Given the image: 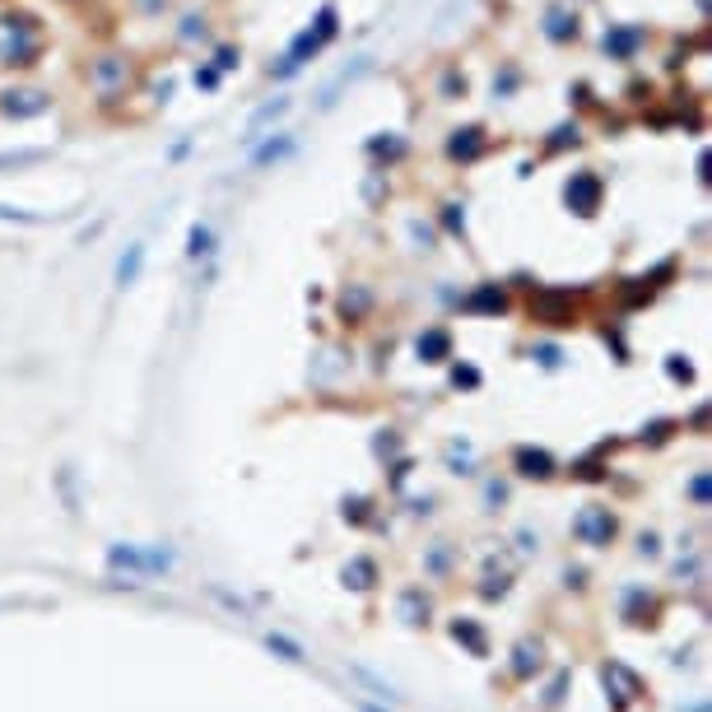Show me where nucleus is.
Masks as SVG:
<instances>
[{
  "mask_svg": "<svg viewBox=\"0 0 712 712\" xmlns=\"http://www.w3.org/2000/svg\"><path fill=\"white\" fill-rule=\"evenodd\" d=\"M42 52L38 19L28 14H0V66H33Z\"/></svg>",
  "mask_w": 712,
  "mask_h": 712,
  "instance_id": "nucleus-1",
  "label": "nucleus"
},
{
  "mask_svg": "<svg viewBox=\"0 0 712 712\" xmlns=\"http://www.w3.org/2000/svg\"><path fill=\"white\" fill-rule=\"evenodd\" d=\"M336 19H340V14H336V5H322V10H317V24L298 33V38H294V47H289V52H284V61L275 66V75H294V70L303 66L308 56H317V52H322L326 42L336 38V28H340Z\"/></svg>",
  "mask_w": 712,
  "mask_h": 712,
  "instance_id": "nucleus-2",
  "label": "nucleus"
},
{
  "mask_svg": "<svg viewBox=\"0 0 712 712\" xmlns=\"http://www.w3.org/2000/svg\"><path fill=\"white\" fill-rule=\"evenodd\" d=\"M573 536L582 540V545H592V550H605L610 540L619 536V522L615 512L601 508V503H592V508H582L578 517H573Z\"/></svg>",
  "mask_w": 712,
  "mask_h": 712,
  "instance_id": "nucleus-3",
  "label": "nucleus"
},
{
  "mask_svg": "<svg viewBox=\"0 0 712 712\" xmlns=\"http://www.w3.org/2000/svg\"><path fill=\"white\" fill-rule=\"evenodd\" d=\"M108 564L112 568H135V573H168V568H173V554L168 550H135V545H112Z\"/></svg>",
  "mask_w": 712,
  "mask_h": 712,
  "instance_id": "nucleus-4",
  "label": "nucleus"
},
{
  "mask_svg": "<svg viewBox=\"0 0 712 712\" xmlns=\"http://www.w3.org/2000/svg\"><path fill=\"white\" fill-rule=\"evenodd\" d=\"M601 196H605V182L596 173H573V182L564 187L568 210H578L582 219H592L601 210Z\"/></svg>",
  "mask_w": 712,
  "mask_h": 712,
  "instance_id": "nucleus-5",
  "label": "nucleus"
},
{
  "mask_svg": "<svg viewBox=\"0 0 712 712\" xmlns=\"http://www.w3.org/2000/svg\"><path fill=\"white\" fill-rule=\"evenodd\" d=\"M601 680H605V689L615 694L619 708H629V703L643 699V675L629 671L624 661H605V666H601Z\"/></svg>",
  "mask_w": 712,
  "mask_h": 712,
  "instance_id": "nucleus-6",
  "label": "nucleus"
},
{
  "mask_svg": "<svg viewBox=\"0 0 712 712\" xmlns=\"http://www.w3.org/2000/svg\"><path fill=\"white\" fill-rule=\"evenodd\" d=\"M512 466H517V475H526V480H550V475L559 471L545 447H517V452H512Z\"/></svg>",
  "mask_w": 712,
  "mask_h": 712,
  "instance_id": "nucleus-7",
  "label": "nucleus"
},
{
  "mask_svg": "<svg viewBox=\"0 0 712 712\" xmlns=\"http://www.w3.org/2000/svg\"><path fill=\"white\" fill-rule=\"evenodd\" d=\"M484 131L480 126H461V131H452V140H447V159H457V163H471L484 154Z\"/></svg>",
  "mask_w": 712,
  "mask_h": 712,
  "instance_id": "nucleus-8",
  "label": "nucleus"
},
{
  "mask_svg": "<svg viewBox=\"0 0 712 712\" xmlns=\"http://www.w3.org/2000/svg\"><path fill=\"white\" fill-rule=\"evenodd\" d=\"M540 666H545V647L536 638H522L512 652V680H531V675H540Z\"/></svg>",
  "mask_w": 712,
  "mask_h": 712,
  "instance_id": "nucleus-9",
  "label": "nucleus"
},
{
  "mask_svg": "<svg viewBox=\"0 0 712 712\" xmlns=\"http://www.w3.org/2000/svg\"><path fill=\"white\" fill-rule=\"evenodd\" d=\"M126 80H131V66L117 61V56H103V61L94 66V84H98V94L108 98V103H112V94H117V84H126Z\"/></svg>",
  "mask_w": 712,
  "mask_h": 712,
  "instance_id": "nucleus-10",
  "label": "nucleus"
},
{
  "mask_svg": "<svg viewBox=\"0 0 712 712\" xmlns=\"http://www.w3.org/2000/svg\"><path fill=\"white\" fill-rule=\"evenodd\" d=\"M647 38V28L643 24H633V28H605V52L619 56V61H629L633 52H638V42Z\"/></svg>",
  "mask_w": 712,
  "mask_h": 712,
  "instance_id": "nucleus-11",
  "label": "nucleus"
},
{
  "mask_svg": "<svg viewBox=\"0 0 712 712\" xmlns=\"http://www.w3.org/2000/svg\"><path fill=\"white\" fill-rule=\"evenodd\" d=\"M0 108L10 112V117H38V112H47V94H38V89H19V94H5Z\"/></svg>",
  "mask_w": 712,
  "mask_h": 712,
  "instance_id": "nucleus-12",
  "label": "nucleus"
},
{
  "mask_svg": "<svg viewBox=\"0 0 712 712\" xmlns=\"http://www.w3.org/2000/svg\"><path fill=\"white\" fill-rule=\"evenodd\" d=\"M545 38L550 42H568V38H578V14L564 10V5H554L550 14H545Z\"/></svg>",
  "mask_w": 712,
  "mask_h": 712,
  "instance_id": "nucleus-13",
  "label": "nucleus"
},
{
  "mask_svg": "<svg viewBox=\"0 0 712 712\" xmlns=\"http://www.w3.org/2000/svg\"><path fill=\"white\" fill-rule=\"evenodd\" d=\"M461 308H466V312H503V308H508V294H503L498 284H480V289H475V294L466 298Z\"/></svg>",
  "mask_w": 712,
  "mask_h": 712,
  "instance_id": "nucleus-14",
  "label": "nucleus"
},
{
  "mask_svg": "<svg viewBox=\"0 0 712 712\" xmlns=\"http://www.w3.org/2000/svg\"><path fill=\"white\" fill-rule=\"evenodd\" d=\"M140 266H145V242H131L126 256L117 261V289H131V284L140 280Z\"/></svg>",
  "mask_w": 712,
  "mask_h": 712,
  "instance_id": "nucleus-15",
  "label": "nucleus"
},
{
  "mask_svg": "<svg viewBox=\"0 0 712 712\" xmlns=\"http://www.w3.org/2000/svg\"><path fill=\"white\" fill-rule=\"evenodd\" d=\"M447 354H452V336H447L443 326H433V331H424V336H419V359L443 363Z\"/></svg>",
  "mask_w": 712,
  "mask_h": 712,
  "instance_id": "nucleus-16",
  "label": "nucleus"
},
{
  "mask_svg": "<svg viewBox=\"0 0 712 712\" xmlns=\"http://www.w3.org/2000/svg\"><path fill=\"white\" fill-rule=\"evenodd\" d=\"M345 582H350L354 592H373V587H377V564H373V559H363V554H359V559H350V568H345Z\"/></svg>",
  "mask_w": 712,
  "mask_h": 712,
  "instance_id": "nucleus-17",
  "label": "nucleus"
},
{
  "mask_svg": "<svg viewBox=\"0 0 712 712\" xmlns=\"http://www.w3.org/2000/svg\"><path fill=\"white\" fill-rule=\"evenodd\" d=\"M401 619L405 624H424L429 619V596L419 592V587H405L401 592Z\"/></svg>",
  "mask_w": 712,
  "mask_h": 712,
  "instance_id": "nucleus-18",
  "label": "nucleus"
},
{
  "mask_svg": "<svg viewBox=\"0 0 712 712\" xmlns=\"http://www.w3.org/2000/svg\"><path fill=\"white\" fill-rule=\"evenodd\" d=\"M284 154H294V135H275L252 154V168H266V163H280Z\"/></svg>",
  "mask_w": 712,
  "mask_h": 712,
  "instance_id": "nucleus-19",
  "label": "nucleus"
},
{
  "mask_svg": "<svg viewBox=\"0 0 712 712\" xmlns=\"http://www.w3.org/2000/svg\"><path fill=\"white\" fill-rule=\"evenodd\" d=\"M368 308H373V294H368V289H350V294L340 298V317H345V322H359Z\"/></svg>",
  "mask_w": 712,
  "mask_h": 712,
  "instance_id": "nucleus-20",
  "label": "nucleus"
},
{
  "mask_svg": "<svg viewBox=\"0 0 712 712\" xmlns=\"http://www.w3.org/2000/svg\"><path fill=\"white\" fill-rule=\"evenodd\" d=\"M210 242H215L210 224H191V233H187V256H191V261H201V256H210Z\"/></svg>",
  "mask_w": 712,
  "mask_h": 712,
  "instance_id": "nucleus-21",
  "label": "nucleus"
},
{
  "mask_svg": "<svg viewBox=\"0 0 712 712\" xmlns=\"http://www.w3.org/2000/svg\"><path fill=\"white\" fill-rule=\"evenodd\" d=\"M452 638L471 647L475 657H484V629H475L471 619H457V624H452Z\"/></svg>",
  "mask_w": 712,
  "mask_h": 712,
  "instance_id": "nucleus-22",
  "label": "nucleus"
},
{
  "mask_svg": "<svg viewBox=\"0 0 712 712\" xmlns=\"http://www.w3.org/2000/svg\"><path fill=\"white\" fill-rule=\"evenodd\" d=\"M368 154H373V159H401V154H405V140H401V135H387V140H368Z\"/></svg>",
  "mask_w": 712,
  "mask_h": 712,
  "instance_id": "nucleus-23",
  "label": "nucleus"
},
{
  "mask_svg": "<svg viewBox=\"0 0 712 712\" xmlns=\"http://www.w3.org/2000/svg\"><path fill=\"white\" fill-rule=\"evenodd\" d=\"M284 112H289V98H275V103H266V108H261V112H256V117H252V126H247V131H252V140H256V135H261V126H266V121L284 117Z\"/></svg>",
  "mask_w": 712,
  "mask_h": 712,
  "instance_id": "nucleus-24",
  "label": "nucleus"
},
{
  "mask_svg": "<svg viewBox=\"0 0 712 712\" xmlns=\"http://www.w3.org/2000/svg\"><path fill=\"white\" fill-rule=\"evenodd\" d=\"M266 647H270V652H280L284 661H303V647H298V643H289L284 633H266Z\"/></svg>",
  "mask_w": 712,
  "mask_h": 712,
  "instance_id": "nucleus-25",
  "label": "nucleus"
},
{
  "mask_svg": "<svg viewBox=\"0 0 712 712\" xmlns=\"http://www.w3.org/2000/svg\"><path fill=\"white\" fill-rule=\"evenodd\" d=\"M354 680H363V685H368V689H373V694H377V699H387V703H396V699H401V694H396V689H391V685H382V680H377V675H368V671H359V666H354Z\"/></svg>",
  "mask_w": 712,
  "mask_h": 712,
  "instance_id": "nucleus-26",
  "label": "nucleus"
},
{
  "mask_svg": "<svg viewBox=\"0 0 712 712\" xmlns=\"http://www.w3.org/2000/svg\"><path fill=\"white\" fill-rule=\"evenodd\" d=\"M578 140H582V135H578V126H559V131L550 135V145H545V149L554 154V149H568V145H578Z\"/></svg>",
  "mask_w": 712,
  "mask_h": 712,
  "instance_id": "nucleus-27",
  "label": "nucleus"
},
{
  "mask_svg": "<svg viewBox=\"0 0 712 712\" xmlns=\"http://www.w3.org/2000/svg\"><path fill=\"white\" fill-rule=\"evenodd\" d=\"M457 94H466V80H461L457 70H447L443 75V98H457Z\"/></svg>",
  "mask_w": 712,
  "mask_h": 712,
  "instance_id": "nucleus-28",
  "label": "nucleus"
},
{
  "mask_svg": "<svg viewBox=\"0 0 712 712\" xmlns=\"http://www.w3.org/2000/svg\"><path fill=\"white\" fill-rule=\"evenodd\" d=\"M457 210H461V205H443V224H447L452 233H466V219H461Z\"/></svg>",
  "mask_w": 712,
  "mask_h": 712,
  "instance_id": "nucleus-29",
  "label": "nucleus"
},
{
  "mask_svg": "<svg viewBox=\"0 0 712 712\" xmlns=\"http://www.w3.org/2000/svg\"><path fill=\"white\" fill-rule=\"evenodd\" d=\"M689 494H694V503H699V508H708V475H694Z\"/></svg>",
  "mask_w": 712,
  "mask_h": 712,
  "instance_id": "nucleus-30",
  "label": "nucleus"
},
{
  "mask_svg": "<svg viewBox=\"0 0 712 712\" xmlns=\"http://www.w3.org/2000/svg\"><path fill=\"white\" fill-rule=\"evenodd\" d=\"M33 159H42L38 149H24V154H0V168H14V163H33Z\"/></svg>",
  "mask_w": 712,
  "mask_h": 712,
  "instance_id": "nucleus-31",
  "label": "nucleus"
},
{
  "mask_svg": "<svg viewBox=\"0 0 712 712\" xmlns=\"http://www.w3.org/2000/svg\"><path fill=\"white\" fill-rule=\"evenodd\" d=\"M238 66V52H233V47H219L215 52V70H233Z\"/></svg>",
  "mask_w": 712,
  "mask_h": 712,
  "instance_id": "nucleus-32",
  "label": "nucleus"
},
{
  "mask_svg": "<svg viewBox=\"0 0 712 712\" xmlns=\"http://www.w3.org/2000/svg\"><path fill=\"white\" fill-rule=\"evenodd\" d=\"M452 382H457V387H480V373H475V368H457Z\"/></svg>",
  "mask_w": 712,
  "mask_h": 712,
  "instance_id": "nucleus-33",
  "label": "nucleus"
},
{
  "mask_svg": "<svg viewBox=\"0 0 712 712\" xmlns=\"http://www.w3.org/2000/svg\"><path fill=\"white\" fill-rule=\"evenodd\" d=\"M536 359L545 363V368H559V359H564V354L554 350V345H540V350H536Z\"/></svg>",
  "mask_w": 712,
  "mask_h": 712,
  "instance_id": "nucleus-34",
  "label": "nucleus"
},
{
  "mask_svg": "<svg viewBox=\"0 0 712 712\" xmlns=\"http://www.w3.org/2000/svg\"><path fill=\"white\" fill-rule=\"evenodd\" d=\"M196 84H201V89H215V84H219V70H210V66L196 70Z\"/></svg>",
  "mask_w": 712,
  "mask_h": 712,
  "instance_id": "nucleus-35",
  "label": "nucleus"
},
{
  "mask_svg": "<svg viewBox=\"0 0 712 712\" xmlns=\"http://www.w3.org/2000/svg\"><path fill=\"white\" fill-rule=\"evenodd\" d=\"M657 550H661L657 536H643V540H638V554H657Z\"/></svg>",
  "mask_w": 712,
  "mask_h": 712,
  "instance_id": "nucleus-36",
  "label": "nucleus"
},
{
  "mask_svg": "<svg viewBox=\"0 0 712 712\" xmlns=\"http://www.w3.org/2000/svg\"><path fill=\"white\" fill-rule=\"evenodd\" d=\"M671 377H675V382H689V363L671 359Z\"/></svg>",
  "mask_w": 712,
  "mask_h": 712,
  "instance_id": "nucleus-37",
  "label": "nucleus"
}]
</instances>
